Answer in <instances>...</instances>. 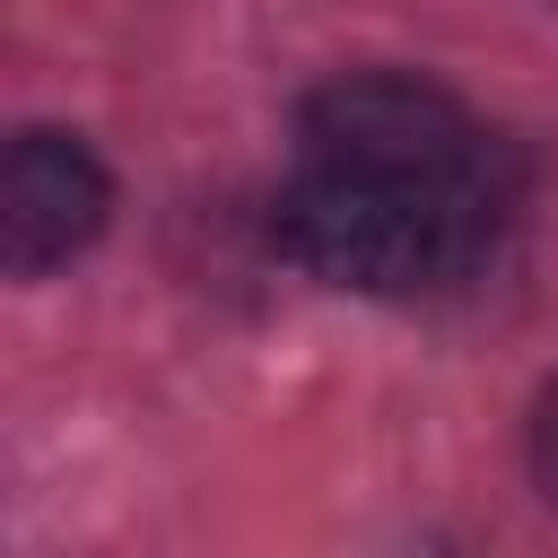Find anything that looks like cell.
<instances>
[{
	"label": "cell",
	"mask_w": 558,
	"mask_h": 558,
	"mask_svg": "<svg viewBox=\"0 0 558 558\" xmlns=\"http://www.w3.org/2000/svg\"><path fill=\"white\" fill-rule=\"evenodd\" d=\"M523 201L514 148L462 174H375V166H296V183L270 209V235L288 262H305L331 288L357 296H436L462 288L506 218Z\"/></svg>",
	"instance_id": "obj_1"
},
{
	"label": "cell",
	"mask_w": 558,
	"mask_h": 558,
	"mask_svg": "<svg viewBox=\"0 0 558 558\" xmlns=\"http://www.w3.org/2000/svg\"><path fill=\"white\" fill-rule=\"evenodd\" d=\"M305 157L314 166H375V174H462L506 157L497 131H480L445 87L410 70H357L305 96Z\"/></svg>",
	"instance_id": "obj_2"
},
{
	"label": "cell",
	"mask_w": 558,
	"mask_h": 558,
	"mask_svg": "<svg viewBox=\"0 0 558 558\" xmlns=\"http://www.w3.org/2000/svg\"><path fill=\"white\" fill-rule=\"evenodd\" d=\"M113 218V174L78 131H17L0 157V262L9 279H44L87 253Z\"/></svg>",
	"instance_id": "obj_3"
},
{
	"label": "cell",
	"mask_w": 558,
	"mask_h": 558,
	"mask_svg": "<svg viewBox=\"0 0 558 558\" xmlns=\"http://www.w3.org/2000/svg\"><path fill=\"white\" fill-rule=\"evenodd\" d=\"M532 462H541V488L558 497V384L541 392V418H532Z\"/></svg>",
	"instance_id": "obj_4"
}]
</instances>
